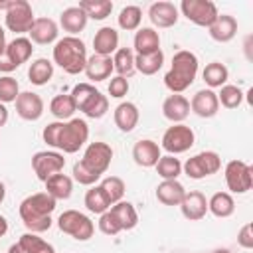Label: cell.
<instances>
[{
  "instance_id": "6da1fadb",
  "label": "cell",
  "mask_w": 253,
  "mask_h": 253,
  "mask_svg": "<svg viewBox=\"0 0 253 253\" xmlns=\"http://www.w3.org/2000/svg\"><path fill=\"white\" fill-rule=\"evenodd\" d=\"M55 204L57 202L47 192H38V194L24 198L20 208H18V213H20V219L26 225V229L30 233L47 231L53 223L51 213L55 210Z\"/></svg>"
},
{
  "instance_id": "7a4b0ae2",
  "label": "cell",
  "mask_w": 253,
  "mask_h": 253,
  "mask_svg": "<svg viewBox=\"0 0 253 253\" xmlns=\"http://www.w3.org/2000/svg\"><path fill=\"white\" fill-rule=\"evenodd\" d=\"M198 57L194 51L190 49H180L174 53L172 57V65L164 75V85L168 91H172V95H180L184 93L196 79L198 75Z\"/></svg>"
},
{
  "instance_id": "3957f363",
  "label": "cell",
  "mask_w": 253,
  "mask_h": 253,
  "mask_svg": "<svg viewBox=\"0 0 253 253\" xmlns=\"http://www.w3.org/2000/svg\"><path fill=\"white\" fill-rule=\"evenodd\" d=\"M53 63L59 65L69 75H79L85 71L87 47L77 36H65L53 45Z\"/></svg>"
},
{
  "instance_id": "277c9868",
  "label": "cell",
  "mask_w": 253,
  "mask_h": 253,
  "mask_svg": "<svg viewBox=\"0 0 253 253\" xmlns=\"http://www.w3.org/2000/svg\"><path fill=\"white\" fill-rule=\"evenodd\" d=\"M87 140H89V125L85 119L61 121L59 136H57V148L61 152L73 154L79 148H83Z\"/></svg>"
},
{
  "instance_id": "5b68a950",
  "label": "cell",
  "mask_w": 253,
  "mask_h": 253,
  "mask_svg": "<svg viewBox=\"0 0 253 253\" xmlns=\"http://www.w3.org/2000/svg\"><path fill=\"white\" fill-rule=\"evenodd\" d=\"M57 227L77 241H89L95 233V223L91 221V217L77 210H65L57 217Z\"/></svg>"
},
{
  "instance_id": "8992f818",
  "label": "cell",
  "mask_w": 253,
  "mask_h": 253,
  "mask_svg": "<svg viewBox=\"0 0 253 253\" xmlns=\"http://www.w3.org/2000/svg\"><path fill=\"white\" fill-rule=\"evenodd\" d=\"M219 168H221V158L213 150H202L182 164V172L192 180H202L206 176H211L219 172Z\"/></svg>"
},
{
  "instance_id": "52a82bcc",
  "label": "cell",
  "mask_w": 253,
  "mask_h": 253,
  "mask_svg": "<svg viewBox=\"0 0 253 253\" xmlns=\"http://www.w3.org/2000/svg\"><path fill=\"white\" fill-rule=\"evenodd\" d=\"M34 10H32V4L28 0H12L10 6L6 8L4 12V22H6V28L18 36L22 34H28L32 24H34Z\"/></svg>"
},
{
  "instance_id": "ba28073f",
  "label": "cell",
  "mask_w": 253,
  "mask_h": 253,
  "mask_svg": "<svg viewBox=\"0 0 253 253\" xmlns=\"http://www.w3.org/2000/svg\"><path fill=\"white\" fill-rule=\"evenodd\" d=\"M196 142V134L194 130L184 125V123H178V125H172L164 130L162 134V144L160 148H164L168 154L176 156V154H182L186 150H190Z\"/></svg>"
},
{
  "instance_id": "9c48e42d",
  "label": "cell",
  "mask_w": 253,
  "mask_h": 253,
  "mask_svg": "<svg viewBox=\"0 0 253 253\" xmlns=\"http://www.w3.org/2000/svg\"><path fill=\"white\" fill-rule=\"evenodd\" d=\"M227 190L231 194H245L253 186V170L243 160H229L223 170Z\"/></svg>"
},
{
  "instance_id": "30bf717a",
  "label": "cell",
  "mask_w": 253,
  "mask_h": 253,
  "mask_svg": "<svg viewBox=\"0 0 253 253\" xmlns=\"http://www.w3.org/2000/svg\"><path fill=\"white\" fill-rule=\"evenodd\" d=\"M180 12L186 16L192 24L210 28L213 20L217 18V6L211 0H182L180 2Z\"/></svg>"
},
{
  "instance_id": "8fae6325",
  "label": "cell",
  "mask_w": 253,
  "mask_h": 253,
  "mask_svg": "<svg viewBox=\"0 0 253 253\" xmlns=\"http://www.w3.org/2000/svg\"><path fill=\"white\" fill-rule=\"evenodd\" d=\"M63 166H65V158L61 152L55 150H40L32 156V170L42 182H45L53 174L63 172Z\"/></svg>"
},
{
  "instance_id": "7c38bea8",
  "label": "cell",
  "mask_w": 253,
  "mask_h": 253,
  "mask_svg": "<svg viewBox=\"0 0 253 253\" xmlns=\"http://www.w3.org/2000/svg\"><path fill=\"white\" fill-rule=\"evenodd\" d=\"M111 160H113V148H111V144L99 142V140L89 142L87 148H85V152H83V158H81V162L89 170H93L95 174H99V176H103L109 170Z\"/></svg>"
},
{
  "instance_id": "4fadbf2b",
  "label": "cell",
  "mask_w": 253,
  "mask_h": 253,
  "mask_svg": "<svg viewBox=\"0 0 253 253\" xmlns=\"http://www.w3.org/2000/svg\"><path fill=\"white\" fill-rule=\"evenodd\" d=\"M14 103L18 117L24 121H38L43 115V99L34 91H22Z\"/></svg>"
},
{
  "instance_id": "5bb4252c",
  "label": "cell",
  "mask_w": 253,
  "mask_h": 253,
  "mask_svg": "<svg viewBox=\"0 0 253 253\" xmlns=\"http://www.w3.org/2000/svg\"><path fill=\"white\" fill-rule=\"evenodd\" d=\"M148 18H150L154 28H162V30L172 28V26H176V22L180 18L178 6H174L172 2H166V0L154 2L148 8Z\"/></svg>"
},
{
  "instance_id": "9a60e30c",
  "label": "cell",
  "mask_w": 253,
  "mask_h": 253,
  "mask_svg": "<svg viewBox=\"0 0 253 253\" xmlns=\"http://www.w3.org/2000/svg\"><path fill=\"white\" fill-rule=\"evenodd\" d=\"M190 111L194 115H198L200 119H211L217 115L219 111V101H217V95L215 91L211 89H200L192 101H190Z\"/></svg>"
},
{
  "instance_id": "2e32d148",
  "label": "cell",
  "mask_w": 253,
  "mask_h": 253,
  "mask_svg": "<svg viewBox=\"0 0 253 253\" xmlns=\"http://www.w3.org/2000/svg\"><path fill=\"white\" fill-rule=\"evenodd\" d=\"M180 211L186 219L200 221L208 213V198L200 190H190V192H186L184 200L180 202Z\"/></svg>"
},
{
  "instance_id": "e0dca14e",
  "label": "cell",
  "mask_w": 253,
  "mask_h": 253,
  "mask_svg": "<svg viewBox=\"0 0 253 253\" xmlns=\"http://www.w3.org/2000/svg\"><path fill=\"white\" fill-rule=\"evenodd\" d=\"M28 34H30V42L32 43L49 45V43L57 42L59 28H57V24L51 18H36Z\"/></svg>"
},
{
  "instance_id": "ac0fdd59",
  "label": "cell",
  "mask_w": 253,
  "mask_h": 253,
  "mask_svg": "<svg viewBox=\"0 0 253 253\" xmlns=\"http://www.w3.org/2000/svg\"><path fill=\"white\" fill-rule=\"evenodd\" d=\"M32 53H34V43L30 42V38H26V36H16L12 42H8L6 51H4L2 57H6V59L18 69L22 63H26V61L32 57Z\"/></svg>"
},
{
  "instance_id": "d6986e66",
  "label": "cell",
  "mask_w": 253,
  "mask_h": 253,
  "mask_svg": "<svg viewBox=\"0 0 253 253\" xmlns=\"http://www.w3.org/2000/svg\"><path fill=\"white\" fill-rule=\"evenodd\" d=\"M160 156H162V154H160L158 142H154V140H150V138H142V140L134 142V146H132V160H134L138 166H142V168H152V166H156V162H158Z\"/></svg>"
},
{
  "instance_id": "ffe728a7",
  "label": "cell",
  "mask_w": 253,
  "mask_h": 253,
  "mask_svg": "<svg viewBox=\"0 0 253 253\" xmlns=\"http://www.w3.org/2000/svg\"><path fill=\"white\" fill-rule=\"evenodd\" d=\"M162 115L172 125L184 123L186 117L190 115V101L184 95H168L162 103Z\"/></svg>"
},
{
  "instance_id": "44dd1931",
  "label": "cell",
  "mask_w": 253,
  "mask_h": 253,
  "mask_svg": "<svg viewBox=\"0 0 253 253\" xmlns=\"http://www.w3.org/2000/svg\"><path fill=\"white\" fill-rule=\"evenodd\" d=\"M113 119H115V125L121 132H130L136 128L138 125V119H140V111L134 103L130 101H123L117 105L115 113H113Z\"/></svg>"
},
{
  "instance_id": "7402d4cb",
  "label": "cell",
  "mask_w": 253,
  "mask_h": 253,
  "mask_svg": "<svg viewBox=\"0 0 253 253\" xmlns=\"http://www.w3.org/2000/svg\"><path fill=\"white\" fill-rule=\"evenodd\" d=\"M208 30H210L211 40H215L219 43H227L237 34V20L231 14H217V18L213 20V24Z\"/></svg>"
},
{
  "instance_id": "603a6c76",
  "label": "cell",
  "mask_w": 253,
  "mask_h": 253,
  "mask_svg": "<svg viewBox=\"0 0 253 253\" xmlns=\"http://www.w3.org/2000/svg\"><path fill=\"white\" fill-rule=\"evenodd\" d=\"M93 49H95V55L111 57L119 49V32L111 26H103L101 30H97L93 38Z\"/></svg>"
},
{
  "instance_id": "cb8c5ba5",
  "label": "cell",
  "mask_w": 253,
  "mask_h": 253,
  "mask_svg": "<svg viewBox=\"0 0 253 253\" xmlns=\"http://www.w3.org/2000/svg\"><path fill=\"white\" fill-rule=\"evenodd\" d=\"M134 55H146L160 49V36L154 28H138L132 40Z\"/></svg>"
},
{
  "instance_id": "d4e9b609",
  "label": "cell",
  "mask_w": 253,
  "mask_h": 253,
  "mask_svg": "<svg viewBox=\"0 0 253 253\" xmlns=\"http://www.w3.org/2000/svg\"><path fill=\"white\" fill-rule=\"evenodd\" d=\"M87 20H89L87 14L79 6H69L59 14V26L69 36H77L79 32H83L87 26Z\"/></svg>"
},
{
  "instance_id": "484cf974",
  "label": "cell",
  "mask_w": 253,
  "mask_h": 253,
  "mask_svg": "<svg viewBox=\"0 0 253 253\" xmlns=\"http://www.w3.org/2000/svg\"><path fill=\"white\" fill-rule=\"evenodd\" d=\"M89 81L93 83H99V81H105L111 77L113 73V59L111 57H103V55H91L87 57V63H85V71Z\"/></svg>"
},
{
  "instance_id": "4316f807",
  "label": "cell",
  "mask_w": 253,
  "mask_h": 253,
  "mask_svg": "<svg viewBox=\"0 0 253 253\" xmlns=\"http://www.w3.org/2000/svg\"><path fill=\"white\" fill-rule=\"evenodd\" d=\"M186 196V188L178 180H162L156 186V200L164 206H180Z\"/></svg>"
},
{
  "instance_id": "83f0119b",
  "label": "cell",
  "mask_w": 253,
  "mask_h": 253,
  "mask_svg": "<svg viewBox=\"0 0 253 253\" xmlns=\"http://www.w3.org/2000/svg\"><path fill=\"white\" fill-rule=\"evenodd\" d=\"M109 210H111V213L115 215L117 223L121 225V231H128V229H134V227H136V223H138V213H136V210H134V206H132L130 202L121 200V202L113 204Z\"/></svg>"
},
{
  "instance_id": "f1b7e54d",
  "label": "cell",
  "mask_w": 253,
  "mask_h": 253,
  "mask_svg": "<svg viewBox=\"0 0 253 253\" xmlns=\"http://www.w3.org/2000/svg\"><path fill=\"white\" fill-rule=\"evenodd\" d=\"M45 192L57 202V200H67L73 192V178H69L67 174H53L51 178H47L45 182Z\"/></svg>"
},
{
  "instance_id": "f546056e",
  "label": "cell",
  "mask_w": 253,
  "mask_h": 253,
  "mask_svg": "<svg viewBox=\"0 0 253 253\" xmlns=\"http://www.w3.org/2000/svg\"><path fill=\"white\" fill-rule=\"evenodd\" d=\"M53 77V63L45 57H38L30 63V69H28V79L30 83L42 87V85H47Z\"/></svg>"
},
{
  "instance_id": "4dcf8cb0",
  "label": "cell",
  "mask_w": 253,
  "mask_h": 253,
  "mask_svg": "<svg viewBox=\"0 0 253 253\" xmlns=\"http://www.w3.org/2000/svg\"><path fill=\"white\" fill-rule=\"evenodd\" d=\"M208 211H211L215 217H229L235 211V200L229 192H215L208 200Z\"/></svg>"
},
{
  "instance_id": "1f68e13d",
  "label": "cell",
  "mask_w": 253,
  "mask_h": 253,
  "mask_svg": "<svg viewBox=\"0 0 253 253\" xmlns=\"http://www.w3.org/2000/svg\"><path fill=\"white\" fill-rule=\"evenodd\" d=\"M113 71L119 73V77H132L134 75V51L130 47H119L115 53H113Z\"/></svg>"
},
{
  "instance_id": "d6a6232c",
  "label": "cell",
  "mask_w": 253,
  "mask_h": 253,
  "mask_svg": "<svg viewBox=\"0 0 253 253\" xmlns=\"http://www.w3.org/2000/svg\"><path fill=\"white\" fill-rule=\"evenodd\" d=\"M202 77H204V83L208 85V89H217V87H223L229 79V69L221 63V61H211L204 67L202 71Z\"/></svg>"
},
{
  "instance_id": "836d02e7",
  "label": "cell",
  "mask_w": 253,
  "mask_h": 253,
  "mask_svg": "<svg viewBox=\"0 0 253 253\" xmlns=\"http://www.w3.org/2000/svg\"><path fill=\"white\" fill-rule=\"evenodd\" d=\"M83 204H85V208L91 211V213H97V215H101V213H105L109 208H111V202H109V198H107V194L103 192V188L99 186V184H95V186H91L87 192H85V198H83Z\"/></svg>"
},
{
  "instance_id": "e575fe53",
  "label": "cell",
  "mask_w": 253,
  "mask_h": 253,
  "mask_svg": "<svg viewBox=\"0 0 253 253\" xmlns=\"http://www.w3.org/2000/svg\"><path fill=\"white\" fill-rule=\"evenodd\" d=\"M162 65H164L162 49H158L154 53H146V55H134V69L142 75H154L160 71Z\"/></svg>"
},
{
  "instance_id": "d590c367",
  "label": "cell",
  "mask_w": 253,
  "mask_h": 253,
  "mask_svg": "<svg viewBox=\"0 0 253 253\" xmlns=\"http://www.w3.org/2000/svg\"><path fill=\"white\" fill-rule=\"evenodd\" d=\"M18 245H20V249L24 253H55V247L51 243H47L38 233H30V231L20 235Z\"/></svg>"
},
{
  "instance_id": "8d00e7d4",
  "label": "cell",
  "mask_w": 253,
  "mask_h": 253,
  "mask_svg": "<svg viewBox=\"0 0 253 253\" xmlns=\"http://www.w3.org/2000/svg\"><path fill=\"white\" fill-rule=\"evenodd\" d=\"M75 111H77V107H75V101L71 95H55L49 103V113L57 121H69Z\"/></svg>"
},
{
  "instance_id": "74e56055",
  "label": "cell",
  "mask_w": 253,
  "mask_h": 253,
  "mask_svg": "<svg viewBox=\"0 0 253 253\" xmlns=\"http://www.w3.org/2000/svg\"><path fill=\"white\" fill-rule=\"evenodd\" d=\"M79 8L87 14V18L101 22V20L111 16L113 2L111 0H83V2H79Z\"/></svg>"
},
{
  "instance_id": "f35d334b",
  "label": "cell",
  "mask_w": 253,
  "mask_h": 253,
  "mask_svg": "<svg viewBox=\"0 0 253 253\" xmlns=\"http://www.w3.org/2000/svg\"><path fill=\"white\" fill-rule=\"evenodd\" d=\"M154 168L162 180H178V176L182 174V162L172 154L160 156Z\"/></svg>"
},
{
  "instance_id": "ab89813d",
  "label": "cell",
  "mask_w": 253,
  "mask_h": 253,
  "mask_svg": "<svg viewBox=\"0 0 253 253\" xmlns=\"http://www.w3.org/2000/svg\"><path fill=\"white\" fill-rule=\"evenodd\" d=\"M117 22H119V28L125 30V32H134L140 28V22H142V10L138 6H125L119 16H117Z\"/></svg>"
},
{
  "instance_id": "60d3db41",
  "label": "cell",
  "mask_w": 253,
  "mask_h": 253,
  "mask_svg": "<svg viewBox=\"0 0 253 253\" xmlns=\"http://www.w3.org/2000/svg\"><path fill=\"white\" fill-rule=\"evenodd\" d=\"M215 95H217L219 105L225 109H237L243 103V91L237 85L225 83L223 87H219V93H215Z\"/></svg>"
},
{
  "instance_id": "b9f144b4",
  "label": "cell",
  "mask_w": 253,
  "mask_h": 253,
  "mask_svg": "<svg viewBox=\"0 0 253 253\" xmlns=\"http://www.w3.org/2000/svg\"><path fill=\"white\" fill-rule=\"evenodd\" d=\"M101 188H103V192L107 194V198H109V202H111V206L113 204H117V202H121L123 200V196H125V182L119 178V176H107V178H103L101 180V184H99Z\"/></svg>"
},
{
  "instance_id": "7bdbcfd3",
  "label": "cell",
  "mask_w": 253,
  "mask_h": 253,
  "mask_svg": "<svg viewBox=\"0 0 253 253\" xmlns=\"http://www.w3.org/2000/svg\"><path fill=\"white\" fill-rule=\"evenodd\" d=\"M107 111H109V99H107V95H103L101 91L81 109V113H83L85 117H89V119H101V117L107 115Z\"/></svg>"
},
{
  "instance_id": "ee69618b",
  "label": "cell",
  "mask_w": 253,
  "mask_h": 253,
  "mask_svg": "<svg viewBox=\"0 0 253 253\" xmlns=\"http://www.w3.org/2000/svg\"><path fill=\"white\" fill-rule=\"evenodd\" d=\"M99 93V89H95L91 83H77L75 87H73V91L69 93L71 97H73V101H75V107L81 111L95 95Z\"/></svg>"
},
{
  "instance_id": "f6af8a7d",
  "label": "cell",
  "mask_w": 253,
  "mask_h": 253,
  "mask_svg": "<svg viewBox=\"0 0 253 253\" xmlns=\"http://www.w3.org/2000/svg\"><path fill=\"white\" fill-rule=\"evenodd\" d=\"M73 180L77 182V184H81V186H95L99 180H101V176L99 174H95L93 170H89L81 160H77L75 164H73Z\"/></svg>"
},
{
  "instance_id": "bcb514c9",
  "label": "cell",
  "mask_w": 253,
  "mask_h": 253,
  "mask_svg": "<svg viewBox=\"0 0 253 253\" xmlns=\"http://www.w3.org/2000/svg\"><path fill=\"white\" fill-rule=\"evenodd\" d=\"M20 95V85L14 77L10 75H4L0 77V103H14L16 97Z\"/></svg>"
},
{
  "instance_id": "7dc6e473",
  "label": "cell",
  "mask_w": 253,
  "mask_h": 253,
  "mask_svg": "<svg viewBox=\"0 0 253 253\" xmlns=\"http://www.w3.org/2000/svg\"><path fill=\"white\" fill-rule=\"evenodd\" d=\"M97 225H99V231L105 233V235H117V233H121V225L117 223V219L111 213V210H107L105 213L99 215Z\"/></svg>"
},
{
  "instance_id": "c3c4849f",
  "label": "cell",
  "mask_w": 253,
  "mask_h": 253,
  "mask_svg": "<svg viewBox=\"0 0 253 253\" xmlns=\"http://www.w3.org/2000/svg\"><path fill=\"white\" fill-rule=\"evenodd\" d=\"M128 79H125V77H113L111 81H109V95L113 97V99H123L126 93H128Z\"/></svg>"
},
{
  "instance_id": "681fc988",
  "label": "cell",
  "mask_w": 253,
  "mask_h": 253,
  "mask_svg": "<svg viewBox=\"0 0 253 253\" xmlns=\"http://www.w3.org/2000/svg\"><path fill=\"white\" fill-rule=\"evenodd\" d=\"M59 126H61V121H53V123H49L47 126H43V132H42V136H43V142H45L47 146H51V148H57Z\"/></svg>"
},
{
  "instance_id": "f907efd6",
  "label": "cell",
  "mask_w": 253,
  "mask_h": 253,
  "mask_svg": "<svg viewBox=\"0 0 253 253\" xmlns=\"http://www.w3.org/2000/svg\"><path fill=\"white\" fill-rule=\"evenodd\" d=\"M237 243L243 249H253V223H245L237 233Z\"/></svg>"
},
{
  "instance_id": "816d5d0a",
  "label": "cell",
  "mask_w": 253,
  "mask_h": 253,
  "mask_svg": "<svg viewBox=\"0 0 253 253\" xmlns=\"http://www.w3.org/2000/svg\"><path fill=\"white\" fill-rule=\"evenodd\" d=\"M6 45H8V42H6V32H4V28L0 26V57L4 55V51H6Z\"/></svg>"
},
{
  "instance_id": "f5cc1de1",
  "label": "cell",
  "mask_w": 253,
  "mask_h": 253,
  "mask_svg": "<svg viewBox=\"0 0 253 253\" xmlns=\"http://www.w3.org/2000/svg\"><path fill=\"white\" fill-rule=\"evenodd\" d=\"M8 123V109L4 103H0V126H4Z\"/></svg>"
},
{
  "instance_id": "db71d44e",
  "label": "cell",
  "mask_w": 253,
  "mask_h": 253,
  "mask_svg": "<svg viewBox=\"0 0 253 253\" xmlns=\"http://www.w3.org/2000/svg\"><path fill=\"white\" fill-rule=\"evenodd\" d=\"M8 233V219L4 215H0V237H4Z\"/></svg>"
},
{
  "instance_id": "11a10c76",
  "label": "cell",
  "mask_w": 253,
  "mask_h": 253,
  "mask_svg": "<svg viewBox=\"0 0 253 253\" xmlns=\"http://www.w3.org/2000/svg\"><path fill=\"white\" fill-rule=\"evenodd\" d=\"M8 253H24V251L20 249V245H18V243H14V245H10V247H8Z\"/></svg>"
},
{
  "instance_id": "9f6ffc18",
  "label": "cell",
  "mask_w": 253,
  "mask_h": 253,
  "mask_svg": "<svg viewBox=\"0 0 253 253\" xmlns=\"http://www.w3.org/2000/svg\"><path fill=\"white\" fill-rule=\"evenodd\" d=\"M4 198H6V186H4V182H0V204L4 202Z\"/></svg>"
},
{
  "instance_id": "6f0895ef",
  "label": "cell",
  "mask_w": 253,
  "mask_h": 253,
  "mask_svg": "<svg viewBox=\"0 0 253 253\" xmlns=\"http://www.w3.org/2000/svg\"><path fill=\"white\" fill-rule=\"evenodd\" d=\"M211 253H231L227 247H219V249H215V251H211Z\"/></svg>"
}]
</instances>
